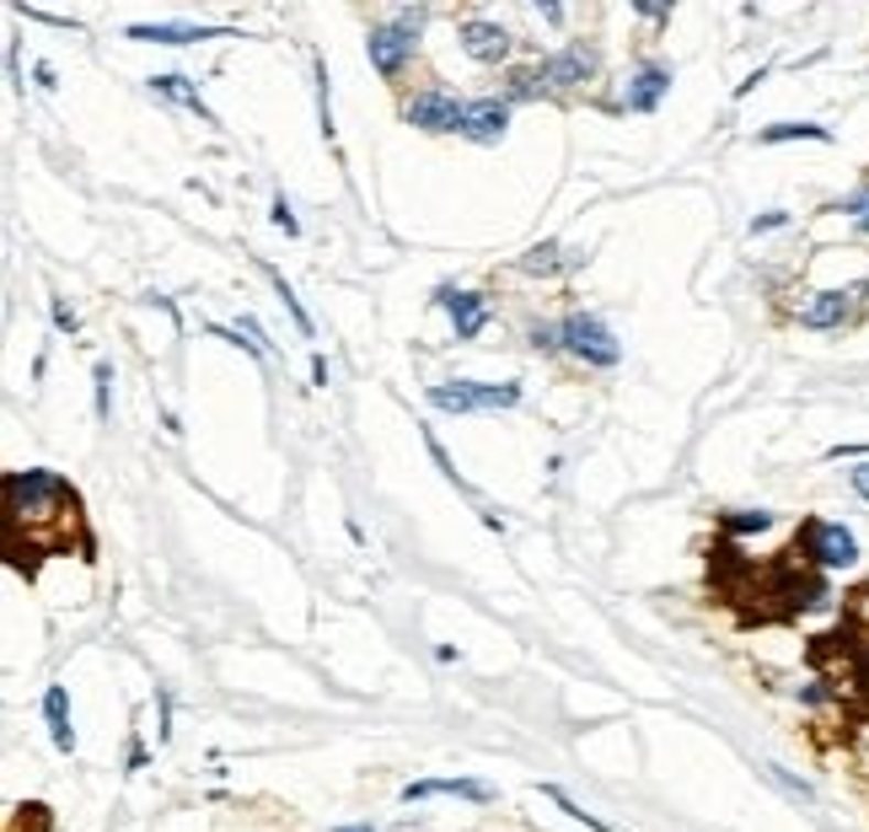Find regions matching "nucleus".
I'll list each match as a JSON object with an SVG mask.
<instances>
[{
    "label": "nucleus",
    "mask_w": 869,
    "mask_h": 832,
    "mask_svg": "<svg viewBox=\"0 0 869 832\" xmlns=\"http://www.w3.org/2000/svg\"><path fill=\"white\" fill-rule=\"evenodd\" d=\"M779 226H789V215H784V209H768V215H757V220H751V237H762V231H779Z\"/></svg>",
    "instance_id": "obj_28"
},
{
    "label": "nucleus",
    "mask_w": 869,
    "mask_h": 832,
    "mask_svg": "<svg viewBox=\"0 0 869 832\" xmlns=\"http://www.w3.org/2000/svg\"><path fill=\"white\" fill-rule=\"evenodd\" d=\"M504 129H510V102H504V97H472V102L461 108L456 134H467V140H478V145H495Z\"/></svg>",
    "instance_id": "obj_8"
},
{
    "label": "nucleus",
    "mask_w": 869,
    "mask_h": 832,
    "mask_svg": "<svg viewBox=\"0 0 869 832\" xmlns=\"http://www.w3.org/2000/svg\"><path fill=\"white\" fill-rule=\"evenodd\" d=\"M151 91H156V97H166V102H177V108H188V114H199L205 125H215V114L205 108L199 86L188 82V76H151Z\"/></svg>",
    "instance_id": "obj_16"
},
{
    "label": "nucleus",
    "mask_w": 869,
    "mask_h": 832,
    "mask_svg": "<svg viewBox=\"0 0 869 832\" xmlns=\"http://www.w3.org/2000/svg\"><path fill=\"white\" fill-rule=\"evenodd\" d=\"M665 91H671V71H665L661 60H650V65H639V71L628 76V86H622V108H628V114H655Z\"/></svg>",
    "instance_id": "obj_11"
},
{
    "label": "nucleus",
    "mask_w": 869,
    "mask_h": 832,
    "mask_svg": "<svg viewBox=\"0 0 869 832\" xmlns=\"http://www.w3.org/2000/svg\"><path fill=\"white\" fill-rule=\"evenodd\" d=\"M312 71H317V119H323V134L333 140V91H328V65L317 60Z\"/></svg>",
    "instance_id": "obj_22"
},
{
    "label": "nucleus",
    "mask_w": 869,
    "mask_h": 832,
    "mask_svg": "<svg viewBox=\"0 0 869 832\" xmlns=\"http://www.w3.org/2000/svg\"><path fill=\"white\" fill-rule=\"evenodd\" d=\"M338 832H376V828H371V822H366V828H338Z\"/></svg>",
    "instance_id": "obj_33"
},
{
    "label": "nucleus",
    "mask_w": 869,
    "mask_h": 832,
    "mask_svg": "<svg viewBox=\"0 0 869 832\" xmlns=\"http://www.w3.org/2000/svg\"><path fill=\"white\" fill-rule=\"evenodd\" d=\"M231 28H215V22H134L129 39L140 43H205V39H220Z\"/></svg>",
    "instance_id": "obj_13"
},
{
    "label": "nucleus",
    "mask_w": 869,
    "mask_h": 832,
    "mask_svg": "<svg viewBox=\"0 0 869 832\" xmlns=\"http://www.w3.org/2000/svg\"><path fill=\"white\" fill-rule=\"evenodd\" d=\"M757 140H762V145H784V140H816V145H827L832 129H822V125H768Z\"/></svg>",
    "instance_id": "obj_18"
},
{
    "label": "nucleus",
    "mask_w": 869,
    "mask_h": 832,
    "mask_svg": "<svg viewBox=\"0 0 869 832\" xmlns=\"http://www.w3.org/2000/svg\"><path fill=\"white\" fill-rule=\"evenodd\" d=\"M274 226H280L285 237H295V231H301V226H295V215H290V199H285V194H274Z\"/></svg>",
    "instance_id": "obj_27"
},
{
    "label": "nucleus",
    "mask_w": 869,
    "mask_h": 832,
    "mask_svg": "<svg viewBox=\"0 0 869 832\" xmlns=\"http://www.w3.org/2000/svg\"><path fill=\"white\" fill-rule=\"evenodd\" d=\"M768 527H773L768 510H730V516H725V532H736V538H746V532H768Z\"/></svg>",
    "instance_id": "obj_21"
},
{
    "label": "nucleus",
    "mask_w": 869,
    "mask_h": 832,
    "mask_svg": "<svg viewBox=\"0 0 869 832\" xmlns=\"http://www.w3.org/2000/svg\"><path fill=\"white\" fill-rule=\"evenodd\" d=\"M542 795H547L553 806H564V817H575L579 828H590V832H612V828H607V822H601V817H590V811H585L579 800H569V795L558 790V785H547V790H542Z\"/></svg>",
    "instance_id": "obj_20"
},
{
    "label": "nucleus",
    "mask_w": 869,
    "mask_h": 832,
    "mask_svg": "<svg viewBox=\"0 0 869 832\" xmlns=\"http://www.w3.org/2000/svg\"><path fill=\"white\" fill-rule=\"evenodd\" d=\"M263 274L274 280V291H280V301H285V312H290V317H295V328H301V333H306V338H312V333H317V323H312V317H306V306L295 301V291H290V285H285V274H280V269H263Z\"/></svg>",
    "instance_id": "obj_19"
},
{
    "label": "nucleus",
    "mask_w": 869,
    "mask_h": 832,
    "mask_svg": "<svg viewBox=\"0 0 869 832\" xmlns=\"http://www.w3.org/2000/svg\"><path fill=\"white\" fill-rule=\"evenodd\" d=\"M441 306H446V317H452L456 338H478V333L489 328V301L478 291H452V285H441Z\"/></svg>",
    "instance_id": "obj_12"
},
{
    "label": "nucleus",
    "mask_w": 869,
    "mask_h": 832,
    "mask_svg": "<svg viewBox=\"0 0 869 832\" xmlns=\"http://www.w3.org/2000/svg\"><path fill=\"white\" fill-rule=\"evenodd\" d=\"M461 97L456 91H446V86H424V91H414L409 102H403V119L414 129H430V134H456V125H461Z\"/></svg>",
    "instance_id": "obj_5"
},
{
    "label": "nucleus",
    "mask_w": 869,
    "mask_h": 832,
    "mask_svg": "<svg viewBox=\"0 0 869 832\" xmlns=\"http://www.w3.org/2000/svg\"><path fill=\"white\" fill-rule=\"evenodd\" d=\"M6 499H11V527H43L59 521V510H76V489L54 478L48 467H17L6 473Z\"/></svg>",
    "instance_id": "obj_1"
},
{
    "label": "nucleus",
    "mask_w": 869,
    "mask_h": 832,
    "mask_svg": "<svg viewBox=\"0 0 869 832\" xmlns=\"http://www.w3.org/2000/svg\"><path fill=\"white\" fill-rule=\"evenodd\" d=\"M91 387H97V419H108V398H113V366H108V360H97Z\"/></svg>",
    "instance_id": "obj_23"
},
{
    "label": "nucleus",
    "mask_w": 869,
    "mask_h": 832,
    "mask_svg": "<svg viewBox=\"0 0 869 832\" xmlns=\"http://www.w3.org/2000/svg\"><path fill=\"white\" fill-rule=\"evenodd\" d=\"M430 403L441 414H499L521 403V381H441L430 387Z\"/></svg>",
    "instance_id": "obj_3"
},
{
    "label": "nucleus",
    "mask_w": 869,
    "mask_h": 832,
    "mask_svg": "<svg viewBox=\"0 0 869 832\" xmlns=\"http://www.w3.org/2000/svg\"><path fill=\"white\" fill-rule=\"evenodd\" d=\"M865 295H869L865 285H848V291H816L811 301H805V306H800V323H805V328H816V333L848 328Z\"/></svg>",
    "instance_id": "obj_7"
},
{
    "label": "nucleus",
    "mask_w": 869,
    "mask_h": 832,
    "mask_svg": "<svg viewBox=\"0 0 869 832\" xmlns=\"http://www.w3.org/2000/svg\"><path fill=\"white\" fill-rule=\"evenodd\" d=\"M811 559L822 570H854L859 564V538L848 527H837V521H816L811 527Z\"/></svg>",
    "instance_id": "obj_9"
},
{
    "label": "nucleus",
    "mask_w": 869,
    "mask_h": 832,
    "mask_svg": "<svg viewBox=\"0 0 869 832\" xmlns=\"http://www.w3.org/2000/svg\"><path fill=\"white\" fill-rule=\"evenodd\" d=\"M800 704H827V682H805V688H800Z\"/></svg>",
    "instance_id": "obj_30"
},
{
    "label": "nucleus",
    "mask_w": 869,
    "mask_h": 832,
    "mask_svg": "<svg viewBox=\"0 0 869 832\" xmlns=\"http://www.w3.org/2000/svg\"><path fill=\"white\" fill-rule=\"evenodd\" d=\"M526 338L537 344V349H564V338H558V323H532Z\"/></svg>",
    "instance_id": "obj_26"
},
{
    "label": "nucleus",
    "mask_w": 869,
    "mask_h": 832,
    "mask_svg": "<svg viewBox=\"0 0 869 832\" xmlns=\"http://www.w3.org/2000/svg\"><path fill=\"white\" fill-rule=\"evenodd\" d=\"M424 22H430V11H398V17H387V22H376L371 39H366V54H371V65L381 76H403V65L419 54V33H424Z\"/></svg>",
    "instance_id": "obj_2"
},
{
    "label": "nucleus",
    "mask_w": 869,
    "mask_h": 832,
    "mask_svg": "<svg viewBox=\"0 0 869 832\" xmlns=\"http://www.w3.org/2000/svg\"><path fill=\"white\" fill-rule=\"evenodd\" d=\"M312 381H317V387H328V360H323V355H312Z\"/></svg>",
    "instance_id": "obj_32"
},
{
    "label": "nucleus",
    "mask_w": 869,
    "mask_h": 832,
    "mask_svg": "<svg viewBox=\"0 0 869 832\" xmlns=\"http://www.w3.org/2000/svg\"><path fill=\"white\" fill-rule=\"evenodd\" d=\"M848 484H854V495L859 499H869V462H859V467L848 473Z\"/></svg>",
    "instance_id": "obj_31"
},
{
    "label": "nucleus",
    "mask_w": 869,
    "mask_h": 832,
    "mask_svg": "<svg viewBox=\"0 0 869 832\" xmlns=\"http://www.w3.org/2000/svg\"><path fill=\"white\" fill-rule=\"evenodd\" d=\"M43 720H48L54 747L76 752V725H70V699H65V688H48V693H43Z\"/></svg>",
    "instance_id": "obj_15"
},
{
    "label": "nucleus",
    "mask_w": 869,
    "mask_h": 832,
    "mask_svg": "<svg viewBox=\"0 0 869 832\" xmlns=\"http://www.w3.org/2000/svg\"><path fill=\"white\" fill-rule=\"evenodd\" d=\"M430 795H461V800H495L489 785H478V779H419V785H403V806H414V800H430Z\"/></svg>",
    "instance_id": "obj_14"
},
{
    "label": "nucleus",
    "mask_w": 869,
    "mask_h": 832,
    "mask_svg": "<svg viewBox=\"0 0 869 832\" xmlns=\"http://www.w3.org/2000/svg\"><path fill=\"white\" fill-rule=\"evenodd\" d=\"M843 215H854V231H865L869 237V194H854V199H843Z\"/></svg>",
    "instance_id": "obj_25"
},
{
    "label": "nucleus",
    "mask_w": 869,
    "mask_h": 832,
    "mask_svg": "<svg viewBox=\"0 0 869 832\" xmlns=\"http://www.w3.org/2000/svg\"><path fill=\"white\" fill-rule=\"evenodd\" d=\"M768 779H773V785H784L794 800H816V795H811V785H800V779H794L789 768H779V763H768Z\"/></svg>",
    "instance_id": "obj_24"
},
{
    "label": "nucleus",
    "mask_w": 869,
    "mask_h": 832,
    "mask_svg": "<svg viewBox=\"0 0 869 832\" xmlns=\"http://www.w3.org/2000/svg\"><path fill=\"white\" fill-rule=\"evenodd\" d=\"M558 338H564V349L585 360V366H618L622 360V344L618 333L607 328L596 312H569L564 323H558Z\"/></svg>",
    "instance_id": "obj_4"
},
{
    "label": "nucleus",
    "mask_w": 869,
    "mask_h": 832,
    "mask_svg": "<svg viewBox=\"0 0 869 832\" xmlns=\"http://www.w3.org/2000/svg\"><path fill=\"white\" fill-rule=\"evenodd\" d=\"M54 328H59V333H76V328H82V317H76V312H70L59 295H54Z\"/></svg>",
    "instance_id": "obj_29"
},
{
    "label": "nucleus",
    "mask_w": 869,
    "mask_h": 832,
    "mask_svg": "<svg viewBox=\"0 0 869 832\" xmlns=\"http://www.w3.org/2000/svg\"><path fill=\"white\" fill-rule=\"evenodd\" d=\"M456 39H461V48L478 60V65H499V60H510V33L499 28V22H489V17H467L461 28H456Z\"/></svg>",
    "instance_id": "obj_10"
},
{
    "label": "nucleus",
    "mask_w": 869,
    "mask_h": 832,
    "mask_svg": "<svg viewBox=\"0 0 869 832\" xmlns=\"http://www.w3.org/2000/svg\"><path fill=\"white\" fill-rule=\"evenodd\" d=\"M865 291H869V280H865Z\"/></svg>",
    "instance_id": "obj_34"
},
{
    "label": "nucleus",
    "mask_w": 869,
    "mask_h": 832,
    "mask_svg": "<svg viewBox=\"0 0 869 832\" xmlns=\"http://www.w3.org/2000/svg\"><path fill=\"white\" fill-rule=\"evenodd\" d=\"M596 65H601L596 43H564L558 54L537 60V82H542V91H558V86H585L590 76H596Z\"/></svg>",
    "instance_id": "obj_6"
},
{
    "label": "nucleus",
    "mask_w": 869,
    "mask_h": 832,
    "mask_svg": "<svg viewBox=\"0 0 869 832\" xmlns=\"http://www.w3.org/2000/svg\"><path fill=\"white\" fill-rule=\"evenodd\" d=\"M521 269L526 274H558V269H569V252L558 248V242H537V248H526Z\"/></svg>",
    "instance_id": "obj_17"
}]
</instances>
